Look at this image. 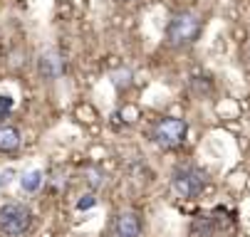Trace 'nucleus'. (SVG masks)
I'll list each match as a JSON object with an SVG mask.
<instances>
[{
	"mask_svg": "<svg viewBox=\"0 0 250 237\" xmlns=\"http://www.w3.org/2000/svg\"><path fill=\"white\" fill-rule=\"evenodd\" d=\"M67 72V59L60 52H47L40 57V74L45 79H60Z\"/></svg>",
	"mask_w": 250,
	"mask_h": 237,
	"instance_id": "obj_5",
	"label": "nucleus"
},
{
	"mask_svg": "<svg viewBox=\"0 0 250 237\" xmlns=\"http://www.w3.org/2000/svg\"><path fill=\"white\" fill-rule=\"evenodd\" d=\"M201 18L193 13H176L166 25V40L173 47H188L201 35Z\"/></svg>",
	"mask_w": 250,
	"mask_h": 237,
	"instance_id": "obj_1",
	"label": "nucleus"
},
{
	"mask_svg": "<svg viewBox=\"0 0 250 237\" xmlns=\"http://www.w3.org/2000/svg\"><path fill=\"white\" fill-rule=\"evenodd\" d=\"M13 104H15L13 96H8V94H0V111H3V114H8V111L13 109Z\"/></svg>",
	"mask_w": 250,
	"mask_h": 237,
	"instance_id": "obj_12",
	"label": "nucleus"
},
{
	"mask_svg": "<svg viewBox=\"0 0 250 237\" xmlns=\"http://www.w3.org/2000/svg\"><path fill=\"white\" fill-rule=\"evenodd\" d=\"M216 232V220L208 215H198L191 225V237H213Z\"/></svg>",
	"mask_w": 250,
	"mask_h": 237,
	"instance_id": "obj_8",
	"label": "nucleus"
},
{
	"mask_svg": "<svg viewBox=\"0 0 250 237\" xmlns=\"http://www.w3.org/2000/svg\"><path fill=\"white\" fill-rule=\"evenodd\" d=\"M87 181H89V185L92 188H99L104 181H102V173L97 171V168H89V171H87Z\"/></svg>",
	"mask_w": 250,
	"mask_h": 237,
	"instance_id": "obj_11",
	"label": "nucleus"
},
{
	"mask_svg": "<svg viewBox=\"0 0 250 237\" xmlns=\"http://www.w3.org/2000/svg\"><path fill=\"white\" fill-rule=\"evenodd\" d=\"M186 133H188V124L178 116H164L154 124L151 128V141L159 148H178L186 141Z\"/></svg>",
	"mask_w": 250,
	"mask_h": 237,
	"instance_id": "obj_2",
	"label": "nucleus"
},
{
	"mask_svg": "<svg viewBox=\"0 0 250 237\" xmlns=\"http://www.w3.org/2000/svg\"><path fill=\"white\" fill-rule=\"evenodd\" d=\"M10 178H13V171H3V173H0V188H5L10 183Z\"/></svg>",
	"mask_w": 250,
	"mask_h": 237,
	"instance_id": "obj_13",
	"label": "nucleus"
},
{
	"mask_svg": "<svg viewBox=\"0 0 250 237\" xmlns=\"http://www.w3.org/2000/svg\"><path fill=\"white\" fill-rule=\"evenodd\" d=\"M208 183V176L196 165H184V168H176L173 171V178H171V188L178 198L184 200H193L203 193Z\"/></svg>",
	"mask_w": 250,
	"mask_h": 237,
	"instance_id": "obj_3",
	"label": "nucleus"
},
{
	"mask_svg": "<svg viewBox=\"0 0 250 237\" xmlns=\"http://www.w3.org/2000/svg\"><path fill=\"white\" fill-rule=\"evenodd\" d=\"M114 235L117 237H141V222L136 213H122L114 222Z\"/></svg>",
	"mask_w": 250,
	"mask_h": 237,
	"instance_id": "obj_6",
	"label": "nucleus"
},
{
	"mask_svg": "<svg viewBox=\"0 0 250 237\" xmlns=\"http://www.w3.org/2000/svg\"><path fill=\"white\" fill-rule=\"evenodd\" d=\"M97 205V198L92 195V193H87V195H82L80 200H77V210H89V208H94Z\"/></svg>",
	"mask_w": 250,
	"mask_h": 237,
	"instance_id": "obj_10",
	"label": "nucleus"
},
{
	"mask_svg": "<svg viewBox=\"0 0 250 237\" xmlns=\"http://www.w3.org/2000/svg\"><path fill=\"white\" fill-rule=\"evenodd\" d=\"M42 181H45L42 171H27V173H22V178H20V188H22L25 193H35V190H40Z\"/></svg>",
	"mask_w": 250,
	"mask_h": 237,
	"instance_id": "obj_9",
	"label": "nucleus"
},
{
	"mask_svg": "<svg viewBox=\"0 0 250 237\" xmlns=\"http://www.w3.org/2000/svg\"><path fill=\"white\" fill-rule=\"evenodd\" d=\"M20 148V131L15 126H0V153H15Z\"/></svg>",
	"mask_w": 250,
	"mask_h": 237,
	"instance_id": "obj_7",
	"label": "nucleus"
},
{
	"mask_svg": "<svg viewBox=\"0 0 250 237\" xmlns=\"http://www.w3.org/2000/svg\"><path fill=\"white\" fill-rule=\"evenodd\" d=\"M32 225V210L22 202H8L0 208V232L8 237H20Z\"/></svg>",
	"mask_w": 250,
	"mask_h": 237,
	"instance_id": "obj_4",
	"label": "nucleus"
}]
</instances>
